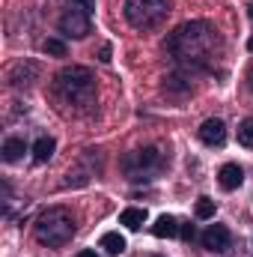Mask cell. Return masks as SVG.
Returning <instances> with one entry per match:
<instances>
[{"instance_id":"cell-1","label":"cell","mask_w":253,"mask_h":257,"mask_svg":"<svg viewBox=\"0 0 253 257\" xmlns=\"http://www.w3.org/2000/svg\"><path fill=\"white\" fill-rule=\"evenodd\" d=\"M220 36L208 21H185L167 36V54L185 72H206L220 57Z\"/></svg>"},{"instance_id":"cell-2","label":"cell","mask_w":253,"mask_h":257,"mask_svg":"<svg viewBox=\"0 0 253 257\" xmlns=\"http://www.w3.org/2000/svg\"><path fill=\"white\" fill-rule=\"evenodd\" d=\"M54 93L63 105L90 108L96 102V78L86 66H66L54 78Z\"/></svg>"},{"instance_id":"cell-3","label":"cell","mask_w":253,"mask_h":257,"mask_svg":"<svg viewBox=\"0 0 253 257\" xmlns=\"http://www.w3.org/2000/svg\"><path fill=\"white\" fill-rule=\"evenodd\" d=\"M167 153L164 150H158V147H146V150H131L122 156V162H120V168H122V174H126L131 183H149V180H155L164 168H167Z\"/></svg>"},{"instance_id":"cell-4","label":"cell","mask_w":253,"mask_h":257,"mask_svg":"<svg viewBox=\"0 0 253 257\" xmlns=\"http://www.w3.org/2000/svg\"><path fill=\"white\" fill-rule=\"evenodd\" d=\"M72 236H74V218H72V212L63 209V206H51V209H45L36 218V239L42 245L60 248Z\"/></svg>"},{"instance_id":"cell-5","label":"cell","mask_w":253,"mask_h":257,"mask_svg":"<svg viewBox=\"0 0 253 257\" xmlns=\"http://www.w3.org/2000/svg\"><path fill=\"white\" fill-rule=\"evenodd\" d=\"M173 3L170 0H126V18L134 30H155L167 21Z\"/></svg>"},{"instance_id":"cell-6","label":"cell","mask_w":253,"mask_h":257,"mask_svg":"<svg viewBox=\"0 0 253 257\" xmlns=\"http://www.w3.org/2000/svg\"><path fill=\"white\" fill-rule=\"evenodd\" d=\"M90 15H92V12L80 9L78 3H68V9H66L63 18H60V30H63V36H72V39H84V36H90V30H92Z\"/></svg>"},{"instance_id":"cell-7","label":"cell","mask_w":253,"mask_h":257,"mask_svg":"<svg viewBox=\"0 0 253 257\" xmlns=\"http://www.w3.org/2000/svg\"><path fill=\"white\" fill-rule=\"evenodd\" d=\"M230 245H232V233H230V227H224V224H212V227L202 230V248H206V251L220 254V251H226Z\"/></svg>"},{"instance_id":"cell-8","label":"cell","mask_w":253,"mask_h":257,"mask_svg":"<svg viewBox=\"0 0 253 257\" xmlns=\"http://www.w3.org/2000/svg\"><path fill=\"white\" fill-rule=\"evenodd\" d=\"M200 141H202L206 147H220V144L226 141V126H224V120H206V123L200 126Z\"/></svg>"},{"instance_id":"cell-9","label":"cell","mask_w":253,"mask_h":257,"mask_svg":"<svg viewBox=\"0 0 253 257\" xmlns=\"http://www.w3.org/2000/svg\"><path fill=\"white\" fill-rule=\"evenodd\" d=\"M36 75H39V66L36 63H15L9 69V84L21 90V87H30Z\"/></svg>"},{"instance_id":"cell-10","label":"cell","mask_w":253,"mask_h":257,"mask_svg":"<svg viewBox=\"0 0 253 257\" xmlns=\"http://www.w3.org/2000/svg\"><path fill=\"white\" fill-rule=\"evenodd\" d=\"M218 183H220L224 192H236V189L244 183V171H242L238 165H224L220 174H218Z\"/></svg>"},{"instance_id":"cell-11","label":"cell","mask_w":253,"mask_h":257,"mask_svg":"<svg viewBox=\"0 0 253 257\" xmlns=\"http://www.w3.org/2000/svg\"><path fill=\"white\" fill-rule=\"evenodd\" d=\"M179 230H182V227H179V221H176L173 215H161V218L152 224V233H155L158 239H173Z\"/></svg>"},{"instance_id":"cell-12","label":"cell","mask_w":253,"mask_h":257,"mask_svg":"<svg viewBox=\"0 0 253 257\" xmlns=\"http://www.w3.org/2000/svg\"><path fill=\"white\" fill-rule=\"evenodd\" d=\"M143 221H146V209H137V206H128V209H122V215H120V224L128 227V230H140Z\"/></svg>"},{"instance_id":"cell-13","label":"cell","mask_w":253,"mask_h":257,"mask_svg":"<svg viewBox=\"0 0 253 257\" xmlns=\"http://www.w3.org/2000/svg\"><path fill=\"white\" fill-rule=\"evenodd\" d=\"M24 150H27V144H24L21 138H9L0 153H3V162H18V159L24 156Z\"/></svg>"},{"instance_id":"cell-14","label":"cell","mask_w":253,"mask_h":257,"mask_svg":"<svg viewBox=\"0 0 253 257\" xmlns=\"http://www.w3.org/2000/svg\"><path fill=\"white\" fill-rule=\"evenodd\" d=\"M54 156V138H39L36 144H33V159L42 165V162H48Z\"/></svg>"},{"instance_id":"cell-15","label":"cell","mask_w":253,"mask_h":257,"mask_svg":"<svg viewBox=\"0 0 253 257\" xmlns=\"http://www.w3.org/2000/svg\"><path fill=\"white\" fill-rule=\"evenodd\" d=\"M102 248H108V254H122V251H126V236H120V233H104V236H102Z\"/></svg>"},{"instance_id":"cell-16","label":"cell","mask_w":253,"mask_h":257,"mask_svg":"<svg viewBox=\"0 0 253 257\" xmlns=\"http://www.w3.org/2000/svg\"><path fill=\"white\" fill-rule=\"evenodd\" d=\"M164 90H167V93H190L194 87H190V78L170 75V78H167V84H164Z\"/></svg>"},{"instance_id":"cell-17","label":"cell","mask_w":253,"mask_h":257,"mask_svg":"<svg viewBox=\"0 0 253 257\" xmlns=\"http://www.w3.org/2000/svg\"><path fill=\"white\" fill-rule=\"evenodd\" d=\"M42 51L51 54V57H66V42L63 39H45L42 42Z\"/></svg>"},{"instance_id":"cell-18","label":"cell","mask_w":253,"mask_h":257,"mask_svg":"<svg viewBox=\"0 0 253 257\" xmlns=\"http://www.w3.org/2000/svg\"><path fill=\"white\" fill-rule=\"evenodd\" d=\"M194 212H196V218H202V221L212 218V215H214V200H212V197H200Z\"/></svg>"},{"instance_id":"cell-19","label":"cell","mask_w":253,"mask_h":257,"mask_svg":"<svg viewBox=\"0 0 253 257\" xmlns=\"http://www.w3.org/2000/svg\"><path fill=\"white\" fill-rule=\"evenodd\" d=\"M238 144L242 147H253V117L238 126Z\"/></svg>"},{"instance_id":"cell-20","label":"cell","mask_w":253,"mask_h":257,"mask_svg":"<svg viewBox=\"0 0 253 257\" xmlns=\"http://www.w3.org/2000/svg\"><path fill=\"white\" fill-rule=\"evenodd\" d=\"M98 60H102V63H110V45H108V42L98 48Z\"/></svg>"},{"instance_id":"cell-21","label":"cell","mask_w":253,"mask_h":257,"mask_svg":"<svg viewBox=\"0 0 253 257\" xmlns=\"http://www.w3.org/2000/svg\"><path fill=\"white\" fill-rule=\"evenodd\" d=\"M179 233H182V236H185V239H194V236H196V230H194V224H182V230H179Z\"/></svg>"},{"instance_id":"cell-22","label":"cell","mask_w":253,"mask_h":257,"mask_svg":"<svg viewBox=\"0 0 253 257\" xmlns=\"http://www.w3.org/2000/svg\"><path fill=\"white\" fill-rule=\"evenodd\" d=\"M72 3H78L80 9H86V12H92L96 9V0H72Z\"/></svg>"},{"instance_id":"cell-23","label":"cell","mask_w":253,"mask_h":257,"mask_svg":"<svg viewBox=\"0 0 253 257\" xmlns=\"http://www.w3.org/2000/svg\"><path fill=\"white\" fill-rule=\"evenodd\" d=\"M248 87H250V93H253V66H250V72H248Z\"/></svg>"},{"instance_id":"cell-24","label":"cell","mask_w":253,"mask_h":257,"mask_svg":"<svg viewBox=\"0 0 253 257\" xmlns=\"http://www.w3.org/2000/svg\"><path fill=\"white\" fill-rule=\"evenodd\" d=\"M78 257H98V254H96V251H90V248H86V251H80V254H78Z\"/></svg>"},{"instance_id":"cell-25","label":"cell","mask_w":253,"mask_h":257,"mask_svg":"<svg viewBox=\"0 0 253 257\" xmlns=\"http://www.w3.org/2000/svg\"><path fill=\"white\" fill-rule=\"evenodd\" d=\"M248 48H250V51H253V36H250V39H248Z\"/></svg>"},{"instance_id":"cell-26","label":"cell","mask_w":253,"mask_h":257,"mask_svg":"<svg viewBox=\"0 0 253 257\" xmlns=\"http://www.w3.org/2000/svg\"><path fill=\"white\" fill-rule=\"evenodd\" d=\"M248 12H250V15H253V3H250V9H248Z\"/></svg>"}]
</instances>
